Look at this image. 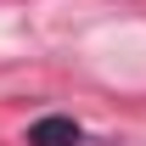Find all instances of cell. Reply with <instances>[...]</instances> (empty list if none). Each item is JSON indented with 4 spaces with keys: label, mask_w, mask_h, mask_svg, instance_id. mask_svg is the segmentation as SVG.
I'll return each instance as SVG.
<instances>
[{
    "label": "cell",
    "mask_w": 146,
    "mask_h": 146,
    "mask_svg": "<svg viewBox=\"0 0 146 146\" xmlns=\"http://www.w3.org/2000/svg\"><path fill=\"white\" fill-rule=\"evenodd\" d=\"M28 146H79V124L73 118H39L34 129H28Z\"/></svg>",
    "instance_id": "1"
}]
</instances>
